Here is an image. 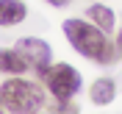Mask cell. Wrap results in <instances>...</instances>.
<instances>
[{"instance_id":"cell-7","label":"cell","mask_w":122,"mask_h":114,"mask_svg":"<svg viewBox=\"0 0 122 114\" xmlns=\"http://www.w3.org/2000/svg\"><path fill=\"white\" fill-rule=\"evenodd\" d=\"M28 64H25V59L17 50H6V47H0V72L3 75H22V72H28Z\"/></svg>"},{"instance_id":"cell-8","label":"cell","mask_w":122,"mask_h":114,"mask_svg":"<svg viewBox=\"0 0 122 114\" xmlns=\"http://www.w3.org/2000/svg\"><path fill=\"white\" fill-rule=\"evenodd\" d=\"M86 17H89L92 22L97 25V28H103L106 33H111V31H114V25H117V17H114V11H111L108 6H103V3H94V6H89Z\"/></svg>"},{"instance_id":"cell-4","label":"cell","mask_w":122,"mask_h":114,"mask_svg":"<svg viewBox=\"0 0 122 114\" xmlns=\"http://www.w3.org/2000/svg\"><path fill=\"white\" fill-rule=\"evenodd\" d=\"M14 50L22 56L25 64H28L30 70H36V72L47 70V67H50V59H53L50 45H47L45 39H36V36H22V39H17Z\"/></svg>"},{"instance_id":"cell-3","label":"cell","mask_w":122,"mask_h":114,"mask_svg":"<svg viewBox=\"0 0 122 114\" xmlns=\"http://www.w3.org/2000/svg\"><path fill=\"white\" fill-rule=\"evenodd\" d=\"M39 75H42L47 92H50L56 100H72L78 92H81V84H83V81H81V72H78L72 64H67V61L50 64V67L42 70Z\"/></svg>"},{"instance_id":"cell-9","label":"cell","mask_w":122,"mask_h":114,"mask_svg":"<svg viewBox=\"0 0 122 114\" xmlns=\"http://www.w3.org/2000/svg\"><path fill=\"white\" fill-rule=\"evenodd\" d=\"M114 47H117V56H122V31L117 33V42H114Z\"/></svg>"},{"instance_id":"cell-1","label":"cell","mask_w":122,"mask_h":114,"mask_svg":"<svg viewBox=\"0 0 122 114\" xmlns=\"http://www.w3.org/2000/svg\"><path fill=\"white\" fill-rule=\"evenodd\" d=\"M64 36L78 53L89 61H97V64H111L117 61V47L114 42L108 39V33L103 28H97L94 22H86V20H78V17H69L64 20Z\"/></svg>"},{"instance_id":"cell-2","label":"cell","mask_w":122,"mask_h":114,"mask_svg":"<svg viewBox=\"0 0 122 114\" xmlns=\"http://www.w3.org/2000/svg\"><path fill=\"white\" fill-rule=\"evenodd\" d=\"M45 92L42 86L33 81H25L20 75H11L8 81L0 84V106L6 111H17V114H33L39 109H45Z\"/></svg>"},{"instance_id":"cell-10","label":"cell","mask_w":122,"mask_h":114,"mask_svg":"<svg viewBox=\"0 0 122 114\" xmlns=\"http://www.w3.org/2000/svg\"><path fill=\"white\" fill-rule=\"evenodd\" d=\"M50 6H56V8H64V6H69V0H47Z\"/></svg>"},{"instance_id":"cell-11","label":"cell","mask_w":122,"mask_h":114,"mask_svg":"<svg viewBox=\"0 0 122 114\" xmlns=\"http://www.w3.org/2000/svg\"><path fill=\"white\" fill-rule=\"evenodd\" d=\"M0 111H3V106H0Z\"/></svg>"},{"instance_id":"cell-6","label":"cell","mask_w":122,"mask_h":114,"mask_svg":"<svg viewBox=\"0 0 122 114\" xmlns=\"http://www.w3.org/2000/svg\"><path fill=\"white\" fill-rule=\"evenodd\" d=\"M114 98H117V84L111 78H97L89 86V100L94 106H108V103H114Z\"/></svg>"},{"instance_id":"cell-5","label":"cell","mask_w":122,"mask_h":114,"mask_svg":"<svg viewBox=\"0 0 122 114\" xmlns=\"http://www.w3.org/2000/svg\"><path fill=\"white\" fill-rule=\"evenodd\" d=\"M28 17V6L22 0H0V28L20 25Z\"/></svg>"}]
</instances>
